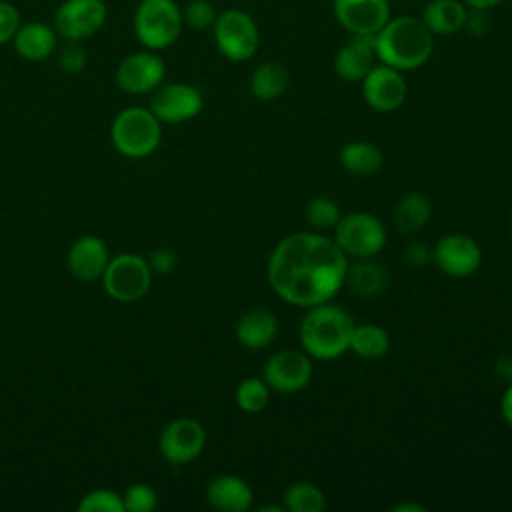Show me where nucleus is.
Returning <instances> with one entry per match:
<instances>
[{"instance_id": "obj_1", "label": "nucleus", "mask_w": 512, "mask_h": 512, "mask_svg": "<svg viewBox=\"0 0 512 512\" xmlns=\"http://www.w3.org/2000/svg\"><path fill=\"white\" fill-rule=\"evenodd\" d=\"M348 264V256L334 238L294 232L274 246L266 274L276 296L292 306L310 308L340 292Z\"/></svg>"}, {"instance_id": "obj_2", "label": "nucleus", "mask_w": 512, "mask_h": 512, "mask_svg": "<svg viewBox=\"0 0 512 512\" xmlns=\"http://www.w3.org/2000/svg\"><path fill=\"white\" fill-rule=\"evenodd\" d=\"M378 62L400 72L424 66L434 50V34L416 16H390L374 36Z\"/></svg>"}, {"instance_id": "obj_3", "label": "nucleus", "mask_w": 512, "mask_h": 512, "mask_svg": "<svg viewBox=\"0 0 512 512\" xmlns=\"http://www.w3.org/2000/svg\"><path fill=\"white\" fill-rule=\"evenodd\" d=\"M354 326L350 312L330 300L310 306L300 322V346L314 360H336L350 350Z\"/></svg>"}, {"instance_id": "obj_4", "label": "nucleus", "mask_w": 512, "mask_h": 512, "mask_svg": "<svg viewBox=\"0 0 512 512\" xmlns=\"http://www.w3.org/2000/svg\"><path fill=\"white\" fill-rule=\"evenodd\" d=\"M160 124L162 122L154 116L150 108L128 106L120 110L112 120V146L126 158H146L158 148L162 140Z\"/></svg>"}, {"instance_id": "obj_5", "label": "nucleus", "mask_w": 512, "mask_h": 512, "mask_svg": "<svg viewBox=\"0 0 512 512\" xmlns=\"http://www.w3.org/2000/svg\"><path fill=\"white\" fill-rule=\"evenodd\" d=\"M182 26V8L174 0H140L134 10V34L146 50L172 46Z\"/></svg>"}, {"instance_id": "obj_6", "label": "nucleus", "mask_w": 512, "mask_h": 512, "mask_svg": "<svg viewBox=\"0 0 512 512\" xmlns=\"http://www.w3.org/2000/svg\"><path fill=\"white\" fill-rule=\"evenodd\" d=\"M212 32L218 52L230 62H246L258 52L260 30L246 10L228 8L218 12Z\"/></svg>"}, {"instance_id": "obj_7", "label": "nucleus", "mask_w": 512, "mask_h": 512, "mask_svg": "<svg viewBox=\"0 0 512 512\" xmlns=\"http://www.w3.org/2000/svg\"><path fill=\"white\" fill-rule=\"evenodd\" d=\"M104 292L122 304H130L148 294L152 284V270L148 260L134 252H122L110 258L102 274Z\"/></svg>"}, {"instance_id": "obj_8", "label": "nucleus", "mask_w": 512, "mask_h": 512, "mask_svg": "<svg viewBox=\"0 0 512 512\" xmlns=\"http://www.w3.org/2000/svg\"><path fill=\"white\" fill-rule=\"evenodd\" d=\"M386 226L370 212H350L334 226V242L346 256L372 258L386 246Z\"/></svg>"}, {"instance_id": "obj_9", "label": "nucleus", "mask_w": 512, "mask_h": 512, "mask_svg": "<svg viewBox=\"0 0 512 512\" xmlns=\"http://www.w3.org/2000/svg\"><path fill=\"white\" fill-rule=\"evenodd\" d=\"M262 378L274 392H300L312 380V358L304 350L284 348L266 360L262 366Z\"/></svg>"}, {"instance_id": "obj_10", "label": "nucleus", "mask_w": 512, "mask_h": 512, "mask_svg": "<svg viewBox=\"0 0 512 512\" xmlns=\"http://www.w3.org/2000/svg\"><path fill=\"white\" fill-rule=\"evenodd\" d=\"M202 92L186 82H162L150 96V110L160 122L180 124L202 112Z\"/></svg>"}, {"instance_id": "obj_11", "label": "nucleus", "mask_w": 512, "mask_h": 512, "mask_svg": "<svg viewBox=\"0 0 512 512\" xmlns=\"http://www.w3.org/2000/svg\"><path fill=\"white\" fill-rule=\"evenodd\" d=\"M108 16L102 0H64L54 12V30L64 40H86L100 32Z\"/></svg>"}, {"instance_id": "obj_12", "label": "nucleus", "mask_w": 512, "mask_h": 512, "mask_svg": "<svg viewBox=\"0 0 512 512\" xmlns=\"http://www.w3.org/2000/svg\"><path fill=\"white\" fill-rule=\"evenodd\" d=\"M206 446L204 426L190 416H180L168 422L158 438V448L170 464H188L200 456Z\"/></svg>"}, {"instance_id": "obj_13", "label": "nucleus", "mask_w": 512, "mask_h": 512, "mask_svg": "<svg viewBox=\"0 0 512 512\" xmlns=\"http://www.w3.org/2000/svg\"><path fill=\"white\" fill-rule=\"evenodd\" d=\"M166 76V64L154 50H140L120 60L116 68V84L126 94H152Z\"/></svg>"}, {"instance_id": "obj_14", "label": "nucleus", "mask_w": 512, "mask_h": 512, "mask_svg": "<svg viewBox=\"0 0 512 512\" xmlns=\"http://www.w3.org/2000/svg\"><path fill=\"white\" fill-rule=\"evenodd\" d=\"M434 264L450 278H468L482 264V250L478 242L460 232L444 234L432 248Z\"/></svg>"}, {"instance_id": "obj_15", "label": "nucleus", "mask_w": 512, "mask_h": 512, "mask_svg": "<svg viewBox=\"0 0 512 512\" xmlns=\"http://www.w3.org/2000/svg\"><path fill=\"white\" fill-rule=\"evenodd\" d=\"M362 96L372 110L384 114L394 112L404 104L408 96V84L400 70L380 62L364 76Z\"/></svg>"}, {"instance_id": "obj_16", "label": "nucleus", "mask_w": 512, "mask_h": 512, "mask_svg": "<svg viewBox=\"0 0 512 512\" xmlns=\"http://www.w3.org/2000/svg\"><path fill=\"white\" fill-rule=\"evenodd\" d=\"M338 24L352 36H376L390 20L388 0H334Z\"/></svg>"}, {"instance_id": "obj_17", "label": "nucleus", "mask_w": 512, "mask_h": 512, "mask_svg": "<svg viewBox=\"0 0 512 512\" xmlns=\"http://www.w3.org/2000/svg\"><path fill=\"white\" fill-rule=\"evenodd\" d=\"M110 258L112 256L108 252V246L100 236L84 234L72 242L66 264L74 278L82 282H94L102 278Z\"/></svg>"}, {"instance_id": "obj_18", "label": "nucleus", "mask_w": 512, "mask_h": 512, "mask_svg": "<svg viewBox=\"0 0 512 512\" xmlns=\"http://www.w3.org/2000/svg\"><path fill=\"white\" fill-rule=\"evenodd\" d=\"M378 64L374 36H352L334 56V72L344 82H362Z\"/></svg>"}, {"instance_id": "obj_19", "label": "nucleus", "mask_w": 512, "mask_h": 512, "mask_svg": "<svg viewBox=\"0 0 512 512\" xmlns=\"http://www.w3.org/2000/svg\"><path fill=\"white\" fill-rule=\"evenodd\" d=\"M206 500L218 512H246L254 502V492L244 478L218 474L206 486Z\"/></svg>"}, {"instance_id": "obj_20", "label": "nucleus", "mask_w": 512, "mask_h": 512, "mask_svg": "<svg viewBox=\"0 0 512 512\" xmlns=\"http://www.w3.org/2000/svg\"><path fill=\"white\" fill-rule=\"evenodd\" d=\"M14 50L22 60L28 62H42L56 52L58 46V32L54 26L44 22H26L20 24L12 38Z\"/></svg>"}, {"instance_id": "obj_21", "label": "nucleus", "mask_w": 512, "mask_h": 512, "mask_svg": "<svg viewBox=\"0 0 512 512\" xmlns=\"http://www.w3.org/2000/svg\"><path fill=\"white\" fill-rule=\"evenodd\" d=\"M278 318L268 308H250L236 322V338L244 348L260 350L274 342L278 334Z\"/></svg>"}, {"instance_id": "obj_22", "label": "nucleus", "mask_w": 512, "mask_h": 512, "mask_svg": "<svg viewBox=\"0 0 512 512\" xmlns=\"http://www.w3.org/2000/svg\"><path fill=\"white\" fill-rule=\"evenodd\" d=\"M420 18L434 36H450L466 26L468 6L462 0H430Z\"/></svg>"}, {"instance_id": "obj_23", "label": "nucleus", "mask_w": 512, "mask_h": 512, "mask_svg": "<svg viewBox=\"0 0 512 512\" xmlns=\"http://www.w3.org/2000/svg\"><path fill=\"white\" fill-rule=\"evenodd\" d=\"M344 284H348V288L356 296L370 298L384 292V288L388 286V274L380 262H374L370 258H358V262L348 264Z\"/></svg>"}, {"instance_id": "obj_24", "label": "nucleus", "mask_w": 512, "mask_h": 512, "mask_svg": "<svg viewBox=\"0 0 512 512\" xmlns=\"http://www.w3.org/2000/svg\"><path fill=\"white\" fill-rule=\"evenodd\" d=\"M342 168L354 176H370L382 166V150L368 140H352L338 152Z\"/></svg>"}, {"instance_id": "obj_25", "label": "nucleus", "mask_w": 512, "mask_h": 512, "mask_svg": "<svg viewBox=\"0 0 512 512\" xmlns=\"http://www.w3.org/2000/svg\"><path fill=\"white\" fill-rule=\"evenodd\" d=\"M430 214H432L430 200L420 192H408L394 206L392 220L400 232L416 234L428 224Z\"/></svg>"}, {"instance_id": "obj_26", "label": "nucleus", "mask_w": 512, "mask_h": 512, "mask_svg": "<svg viewBox=\"0 0 512 512\" xmlns=\"http://www.w3.org/2000/svg\"><path fill=\"white\" fill-rule=\"evenodd\" d=\"M290 76L280 62H264L250 76V92L256 100H276L288 88Z\"/></svg>"}, {"instance_id": "obj_27", "label": "nucleus", "mask_w": 512, "mask_h": 512, "mask_svg": "<svg viewBox=\"0 0 512 512\" xmlns=\"http://www.w3.org/2000/svg\"><path fill=\"white\" fill-rule=\"evenodd\" d=\"M390 348L388 332L378 324H356L350 338V350L364 360H380Z\"/></svg>"}, {"instance_id": "obj_28", "label": "nucleus", "mask_w": 512, "mask_h": 512, "mask_svg": "<svg viewBox=\"0 0 512 512\" xmlns=\"http://www.w3.org/2000/svg\"><path fill=\"white\" fill-rule=\"evenodd\" d=\"M282 502L288 512H322L326 496L312 482H294L284 490Z\"/></svg>"}, {"instance_id": "obj_29", "label": "nucleus", "mask_w": 512, "mask_h": 512, "mask_svg": "<svg viewBox=\"0 0 512 512\" xmlns=\"http://www.w3.org/2000/svg\"><path fill=\"white\" fill-rule=\"evenodd\" d=\"M234 400H236V406L246 412V414H258L262 412L268 402H270V388L268 384L264 382V378H258V376H250V378H244L238 388H236V394H234Z\"/></svg>"}, {"instance_id": "obj_30", "label": "nucleus", "mask_w": 512, "mask_h": 512, "mask_svg": "<svg viewBox=\"0 0 512 512\" xmlns=\"http://www.w3.org/2000/svg\"><path fill=\"white\" fill-rule=\"evenodd\" d=\"M304 216L306 222L316 228V230H330L336 226V222L340 220V208L332 198L326 196H316L312 198L306 208H304Z\"/></svg>"}, {"instance_id": "obj_31", "label": "nucleus", "mask_w": 512, "mask_h": 512, "mask_svg": "<svg viewBox=\"0 0 512 512\" xmlns=\"http://www.w3.org/2000/svg\"><path fill=\"white\" fill-rule=\"evenodd\" d=\"M78 512H124L122 494L108 488L90 490L80 498Z\"/></svg>"}, {"instance_id": "obj_32", "label": "nucleus", "mask_w": 512, "mask_h": 512, "mask_svg": "<svg viewBox=\"0 0 512 512\" xmlns=\"http://www.w3.org/2000/svg\"><path fill=\"white\" fill-rule=\"evenodd\" d=\"M122 502L128 512H152L158 506V494L150 484L134 482L124 490Z\"/></svg>"}, {"instance_id": "obj_33", "label": "nucleus", "mask_w": 512, "mask_h": 512, "mask_svg": "<svg viewBox=\"0 0 512 512\" xmlns=\"http://www.w3.org/2000/svg\"><path fill=\"white\" fill-rule=\"evenodd\" d=\"M216 8L210 0H190L182 8V22L192 30H208L216 22Z\"/></svg>"}, {"instance_id": "obj_34", "label": "nucleus", "mask_w": 512, "mask_h": 512, "mask_svg": "<svg viewBox=\"0 0 512 512\" xmlns=\"http://www.w3.org/2000/svg\"><path fill=\"white\" fill-rule=\"evenodd\" d=\"M86 62H88V54L82 48V44L76 40H66L64 48H60L58 52V66L66 74H78L86 68Z\"/></svg>"}, {"instance_id": "obj_35", "label": "nucleus", "mask_w": 512, "mask_h": 512, "mask_svg": "<svg viewBox=\"0 0 512 512\" xmlns=\"http://www.w3.org/2000/svg\"><path fill=\"white\" fill-rule=\"evenodd\" d=\"M20 12L12 2L0 0V46L12 42L16 30L20 28Z\"/></svg>"}, {"instance_id": "obj_36", "label": "nucleus", "mask_w": 512, "mask_h": 512, "mask_svg": "<svg viewBox=\"0 0 512 512\" xmlns=\"http://www.w3.org/2000/svg\"><path fill=\"white\" fill-rule=\"evenodd\" d=\"M146 260H148V266H150L152 274L154 272L156 274H170L172 268L176 266V254L172 250H168V248L152 250L150 258H146Z\"/></svg>"}, {"instance_id": "obj_37", "label": "nucleus", "mask_w": 512, "mask_h": 512, "mask_svg": "<svg viewBox=\"0 0 512 512\" xmlns=\"http://www.w3.org/2000/svg\"><path fill=\"white\" fill-rule=\"evenodd\" d=\"M432 260V248H428L426 244L422 242H412L404 248V262L408 266H414V268H420L424 266L426 262Z\"/></svg>"}, {"instance_id": "obj_38", "label": "nucleus", "mask_w": 512, "mask_h": 512, "mask_svg": "<svg viewBox=\"0 0 512 512\" xmlns=\"http://www.w3.org/2000/svg\"><path fill=\"white\" fill-rule=\"evenodd\" d=\"M500 414H502V420L512 426V382L506 386L502 398H500Z\"/></svg>"}, {"instance_id": "obj_39", "label": "nucleus", "mask_w": 512, "mask_h": 512, "mask_svg": "<svg viewBox=\"0 0 512 512\" xmlns=\"http://www.w3.org/2000/svg\"><path fill=\"white\" fill-rule=\"evenodd\" d=\"M468 8H476V10H490L494 6H498L502 0H462Z\"/></svg>"}, {"instance_id": "obj_40", "label": "nucleus", "mask_w": 512, "mask_h": 512, "mask_svg": "<svg viewBox=\"0 0 512 512\" xmlns=\"http://www.w3.org/2000/svg\"><path fill=\"white\" fill-rule=\"evenodd\" d=\"M392 510H394V512H408V510H410V512H424L422 506H418V504H406V502L394 506Z\"/></svg>"}, {"instance_id": "obj_41", "label": "nucleus", "mask_w": 512, "mask_h": 512, "mask_svg": "<svg viewBox=\"0 0 512 512\" xmlns=\"http://www.w3.org/2000/svg\"><path fill=\"white\" fill-rule=\"evenodd\" d=\"M258 512H282V506H276V504H264L258 508Z\"/></svg>"}, {"instance_id": "obj_42", "label": "nucleus", "mask_w": 512, "mask_h": 512, "mask_svg": "<svg viewBox=\"0 0 512 512\" xmlns=\"http://www.w3.org/2000/svg\"><path fill=\"white\" fill-rule=\"evenodd\" d=\"M510 228H512V220H510Z\"/></svg>"}, {"instance_id": "obj_43", "label": "nucleus", "mask_w": 512, "mask_h": 512, "mask_svg": "<svg viewBox=\"0 0 512 512\" xmlns=\"http://www.w3.org/2000/svg\"><path fill=\"white\" fill-rule=\"evenodd\" d=\"M510 2H512V0H510Z\"/></svg>"}]
</instances>
